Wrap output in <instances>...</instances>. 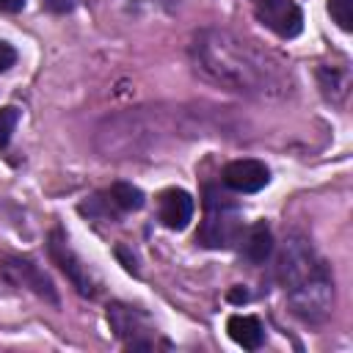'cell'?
Here are the masks:
<instances>
[{
    "instance_id": "1",
    "label": "cell",
    "mask_w": 353,
    "mask_h": 353,
    "mask_svg": "<svg viewBox=\"0 0 353 353\" xmlns=\"http://www.w3.org/2000/svg\"><path fill=\"white\" fill-rule=\"evenodd\" d=\"M193 69L234 94L284 97L292 91V72L270 50L229 28H201L188 47Z\"/></svg>"
},
{
    "instance_id": "2",
    "label": "cell",
    "mask_w": 353,
    "mask_h": 353,
    "mask_svg": "<svg viewBox=\"0 0 353 353\" xmlns=\"http://www.w3.org/2000/svg\"><path fill=\"white\" fill-rule=\"evenodd\" d=\"M279 284L290 301V309L303 323L320 325L334 312V276L328 262L314 251V245L292 234L284 240L279 265H276Z\"/></svg>"
},
{
    "instance_id": "3",
    "label": "cell",
    "mask_w": 353,
    "mask_h": 353,
    "mask_svg": "<svg viewBox=\"0 0 353 353\" xmlns=\"http://www.w3.org/2000/svg\"><path fill=\"white\" fill-rule=\"evenodd\" d=\"M240 234H243V218L237 204L226 193L207 188L204 218L196 232V243L201 248H232L240 243Z\"/></svg>"
},
{
    "instance_id": "4",
    "label": "cell",
    "mask_w": 353,
    "mask_h": 353,
    "mask_svg": "<svg viewBox=\"0 0 353 353\" xmlns=\"http://www.w3.org/2000/svg\"><path fill=\"white\" fill-rule=\"evenodd\" d=\"M108 325L130 350H152L157 345V328L138 306L121 301L108 303Z\"/></svg>"
},
{
    "instance_id": "5",
    "label": "cell",
    "mask_w": 353,
    "mask_h": 353,
    "mask_svg": "<svg viewBox=\"0 0 353 353\" xmlns=\"http://www.w3.org/2000/svg\"><path fill=\"white\" fill-rule=\"evenodd\" d=\"M0 276L11 284V287H19V290H28L33 292L36 298L58 306L61 298H58V290L52 284V279L44 273V268L30 259V256H22V254H3L0 256Z\"/></svg>"
},
{
    "instance_id": "6",
    "label": "cell",
    "mask_w": 353,
    "mask_h": 353,
    "mask_svg": "<svg viewBox=\"0 0 353 353\" xmlns=\"http://www.w3.org/2000/svg\"><path fill=\"white\" fill-rule=\"evenodd\" d=\"M47 254L52 259V265H58V270L72 281V287L85 295V298H97L99 295V279L94 276V270L77 256V251L69 245L66 234L61 229H52L47 237Z\"/></svg>"
},
{
    "instance_id": "7",
    "label": "cell",
    "mask_w": 353,
    "mask_h": 353,
    "mask_svg": "<svg viewBox=\"0 0 353 353\" xmlns=\"http://www.w3.org/2000/svg\"><path fill=\"white\" fill-rule=\"evenodd\" d=\"M143 207V193L130 182H116L108 190L94 193L80 204V212L97 221H119L127 212H135Z\"/></svg>"
},
{
    "instance_id": "8",
    "label": "cell",
    "mask_w": 353,
    "mask_h": 353,
    "mask_svg": "<svg viewBox=\"0 0 353 353\" xmlns=\"http://www.w3.org/2000/svg\"><path fill=\"white\" fill-rule=\"evenodd\" d=\"M256 19L281 39H295L303 30V14L292 0H256Z\"/></svg>"
},
{
    "instance_id": "9",
    "label": "cell",
    "mask_w": 353,
    "mask_h": 353,
    "mask_svg": "<svg viewBox=\"0 0 353 353\" xmlns=\"http://www.w3.org/2000/svg\"><path fill=\"white\" fill-rule=\"evenodd\" d=\"M270 182V171L259 160H234L223 168V185L234 193H256Z\"/></svg>"
},
{
    "instance_id": "10",
    "label": "cell",
    "mask_w": 353,
    "mask_h": 353,
    "mask_svg": "<svg viewBox=\"0 0 353 353\" xmlns=\"http://www.w3.org/2000/svg\"><path fill=\"white\" fill-rule=\"evenodd\" d=\"M157 218L165 229H174V232H182L190 218H193V199L188 190L182 188H168L160 193V201H157Z\"/></svg>"
},
{
    "instance_id": "11",
    "label": "cell",
    "mask_w": 353,
    "mask_h": 353,
    "mask_svg": "<svg viewBox=\"0 0 353 353\" xmlns=\"http://www.w3.org/2000/svg\"><path fill=\"white\" fill-rule=\"evenodd\" d=\"M240 251L251 265H262L270 254H273V234L270 226L265 221L251 223L248 229H243L240 234Z\"/></svg>"
},
{
    "instance_id": "12",
    "label": "cell",
    "mask_w": 353,
    "mask_h": 353,
    "mask_svg": "<svg viewBox=\"0 0 353 353\" xmlns=\"http://www.w3.org/2000/svg\"><path fill=\"white\" fill-rule=\"evenodd\" d=\"M226 331H229V336H232L243 350H256V347H262V342H265V328H262V323H259L256 317H251V314H232V317L226 320Z\"/></svg>"
},
{
    "instance_id": "13",
    "label": "cell",
    "mask_w": 353,
    "mask_h": 353,
    "mask_svg": "<svg viewBox=\"0 0 353 353\" xmlns=\"http://www.w3.org/2000/svg\"><path fill=\"white\" fill-rule=\"evenodd\" d=\"M317 77H320L323 94H325L328 99H342V97H345V91H347V77H345V72H336V69H320Z\"/></svg>"
},
{
    "instance_id": "14",
    "label": "cell",
    "mask_w": 353,
    "mask_h": 353,
    "mask_svg": "<svg viewBox=\"0 0 353 353\" xmlns=\"http://www.w3.org/2000/svg\"><path fill=\"white\" fill-rule=\"evenodd\" d=\"M328 14L342 30H353V0H328Z\"/></svg>"
},
{
    "instance_id": "15",
    "label": "cell",
    "mask_w": 353,
    "mask_h": 353,
    "mask_svg": "<svg viewBox=\"0 0 353 353\" xmlns=\"http://www.w3.org/2000/svg\"><path fill=\"white\" fill-rule=\"evenodd\" d=\"M17 121H19V108H14V105L0 108V146H8Z\"/></svg>"
},
{
    "instance_id": "16",
    "label": "cell",
    "mask_w": 353,
    "mask_h": 353,
    "mask_svg": "<svg viewBox=\"0 0 353 353\" xmlns=\"http://www.w3.org/2000/svg\"><path fill=\"white\" fill-rule=\"evenodd\" d=\"M14 63H17V50L0 39V72H8Z\"/></svg>"
},
{
    "instance_id": "17",
    "label": "cell",
    "mask_w": 353,
    "mask_h": 353,
    "mask_svg": "<svg viewBox=\"0 0 353 353\" xmlns=\"http://www.w3.org/2000/svg\"><path fill=\"white\" fill-rule=\"evenodd\" d=\"M41 6L47 11H52V14H66V11H72L77 6V0H41Z\"/></svg>"
},
{
    "instance_id": "18",
    "label": "cell",
    "mask_w": 353,
    "mask_h": 353,
    "mask_svg": "<svg viewBox=\"0 0 353 353\" xmlns=\"http://www.w3.org/2000/svg\"><path fill=\"white\" fill-rule=\"evenodd\" d=\"M22 8H25V0H0V11L6 14H17Z\"/></svg>"
},
{
    "instance_id": "19",
    "label": "cell",
    "mask_w": 353,
    "mask_h": 353,
    "mask_svg": "<svg viewBox=\"0 0 353 353\" xmlns=\"http://www.w3.org/2000/svg\"><path fill=\"white\" fill-rule=\"evenodd\" d=\"M229 301L232 303H245L248 301V292L243 287H234V290H229Z\"/></svg>"
}]
</instances>
